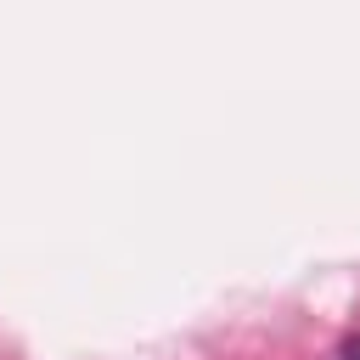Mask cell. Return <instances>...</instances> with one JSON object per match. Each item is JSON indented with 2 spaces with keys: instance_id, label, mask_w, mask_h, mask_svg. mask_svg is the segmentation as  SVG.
I'll return each mask as SVG.
<instances>
[{
  "instance_id": "6da1fadb",
  "label": "cell",
  "mask_w": 360,
  "mask_h": 360,
  "mask_svg": "<svg viewBox=\"0 0 360 360\" xmlns=\"http://www.w3.org/2000/svg\"><path fill=\"white\" fill-rule=\"evenodd\" d=\"M338 360H360V332H354V338H343V349H338Z\"/></svg>"
}]
</instances>
